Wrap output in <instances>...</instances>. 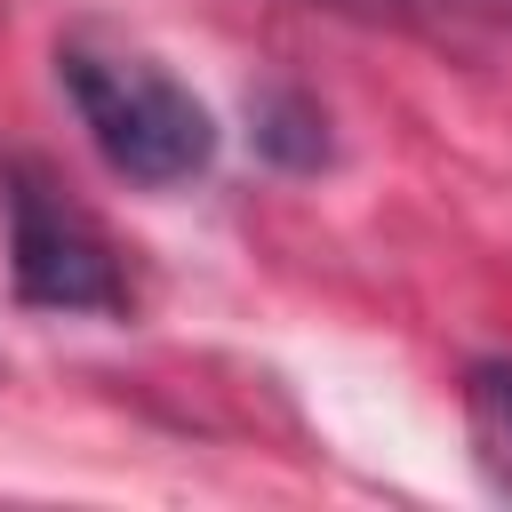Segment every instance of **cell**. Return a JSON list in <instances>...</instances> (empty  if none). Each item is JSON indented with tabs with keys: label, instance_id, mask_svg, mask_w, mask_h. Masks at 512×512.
<instances>
[{
	"label": "cell",
	"instance_id": "cell-3",
	"mask_svg": "<svg viewBox=\"0 0 512 512\" xmlns=\"http://www.w3.org/2000/svg\"><path fill=\"white\" fill-rule=\"evenodd\" d=\"M464 432L496 496H512V368H472L464 384Z\"/></svg>",
	"mask_w": 512,
	"mask_h": 512
},
{
	"label": "cell",
	"instance_id": "cell-1",
	"mask_svg": "<svg viewBox=\"0 0 512 512\" xmlns=\"http://www.w3.org/2000/svg\"><path fill=\"white\" fill-rule=\"evenodd\" d=\"M56 80L88 128V144L104 152L112 176L128 184H192L208 160H216V120L208 104L144 48H120V40H64L56 48Z\"/></svg>",
	"mask_w": 512,
	"mask_h": 512
},
{
	"label": "cell",
	"instance_id": "cell-4",
	"mask_svg": "<svg viewBox=\"0 0 512 512\" xmlns=\"http://www.w3.org/2000/svg\"><path fill=\"white\" fill-rule=\"evenodd\" d=\"M320 8H344V16H400L408 0H320Z\"/></svg>",
	"mask_w": 512,
	"mask_h": 512
},
{
	"label": "cell",
	"instance_id": "cell-2",
	"mask_svg": "<svg viewBox=\"0 0 512 512\" xmlns=\"http://www.w3.org/2000/svg\"><path fill=\"white\" fill-rule=\"evenodd\" d=\"M0 208H8V272L16 296L40 312H128V264L112 248V232L40 168H8L0 176Z\"/></svg>",
	"mask_w": 512,
	"mask_h": 512
}]
</instances>
